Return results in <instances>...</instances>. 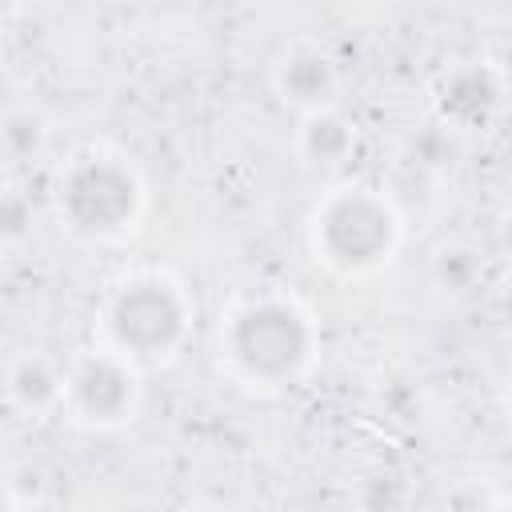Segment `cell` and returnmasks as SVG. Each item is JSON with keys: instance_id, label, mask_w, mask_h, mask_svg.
<instances>
[{"instance_id": "1", "label": "cell", "mask_w": 512, "mask_h": 512, "mask_svg": "<svg viewBox=\"0 0 512 512\" xmlns=\"http://www.w3.org/2000/svg\"><path fill=\"white\" fill-rule=\"evenodd\" d=\"M220 356L244 384L280 388L308 372L316 356V324L292 296H248L224 316Z\"/></svg>"}, {"instance_id": "2", "label": "cell", "mask_w": 512, "mask_h": 512, "mask_svg": "<svg viewBox=\"0 0 512 512\" xmlns=\"http://www.w3.org/2000/svg\"><path fill=\"white\" fill-rule=\"evenodd\" d=\"M52 200L60 224L72 236L104 244L136 228L144 212V180L120 152L84 148L60 168Z\"/></svg>"}, {"instance_id": "3", "label": "cell", "mask_w": 512, "mask_h": 512, "mask_svg": "<svg viewBox=\"0 0 512 512\" xmlns=\"http://www.w3.org/2000/svg\"><path fill=\"white\" fill-rule=\"evenodd\" d=\"M192 328V300L184 284L164 272H136L120 280L104 308H100V336L104 348L120 352L124 360L160 364L180 352Z\"/></svg>"}, {"instance_id": "4", "label": "cell", "mask_w": 512, "mask_h": 512, "mask_svg": "<svg viewBox=\"0 0 512 512\" xmlns=\"http://www.w3.org/2000/svg\"><path fill=\"white\" fill-rule=\"evenodd\" d=\"M312 252L340 276H364L384 268L400 244V216L388 196L368 184H344L328 192L312 212Z\"/></svg>"}, {"instance_id": "5", "label": "cell", "mask_w": 512, "mask_h": 512, "mask_svg": "<svg viewBox=\"0 0 512 512\" xmlns=\"http://www.w3.org/2000/svg\"><path fill=\"white\" fill-rule=\"evenodd\" d=\"M140 408V368L112 348H92L72 360L64 412L84 428H120Z\"/></svg>"}, {"instance_id": "6", "label": "cell", "mask_w": 512, "mask_h": 512, "mask_svg": "<svg viewBox=\"0 0 512 512\" xmlns=\"http://www.w3.org/2000/svg\"><path fill=\"white\" fill-rule=\"evenodd\" d=\"M436 116L452 132H480L504 104V76L488 60H460L436 80Z\"/></svg>"}, {"instance_id": "7", "label": "cell", "mask_w": 512, "mask_h": 512, "mask_svg": "<svg viewBox=\"0 0 512 512\" xmlns=\"http://www.w3.org/2000/svg\"><path fill=\"white\" fill-rule=\"evenodd\" d=\"M272 88L300 116L328 112V108H336V96H340V64L324 44L296 40L280 52V60L272 68Z\"/></svg>"}, {"instance_id": "8", "label": "cell", "mask_w": 512, "mask_h": 512, "mask_svg": "<svg viewBox=\"0 0 512 512\" xmlns=\"http://www.w3.org/2000/svg\"><path fill=\"white\" fill-rule=\"evenodd\" d=\"M64 388H68V368H60L48 352L24 348L4 368L8 408L20 412L24 420H36V416H48V412L64 408Z\"/></svg>"}, {"instance_id": "9", "label": "cell", "mask_w": 512, "mask_h": 512, "mask_svg": "<svg viewBox=\"0 0 512 512\" xmlns=\"http://www.w3.org/2000/svg\"><path fill=\"white\" fill-rule=\"evenodd\" d=\"M296 148H300V156H304L312 168H340V164L352 160V152H356V124H352L348 116H340L336 108L300 116Z\"/></svg>"}, {"instance_id": "10", "label": "cell", "mask_w": 512, "mask_h": 512, "mask_svg": "<svg viewBox=\"0 0 512 512\" xmlns=\"http://www.w3.org/2000/svg\"><path fill=\"white\" fill-rule=\"evenodd\" d=\"M480 276H484V252L476 244L456 240L432 256V280L444 292H468V288H476Z\"/></svg>"}, {"instance_id": "11", "label": "cell", "mask_w": 512, "mask_h": 512, "mask_svg": "<svg viewBox=\"0 0 512 512\" xmlns=\"http://www.w3.org/2000/svg\"><path fill=\"white\" fill-rule=\"evenodd\" d=\"M360 512H404L408 504V484L400 472H372L360 484Z\"/></svg>"}, {"instance_id": "12", "label": "cell", "mask_w": 512, "mask_h": 512, "mask_svg": "<svg viewBox=\"0 0 512 512\" xmlns=\"http://www.w3.org/2000/svg\"><path fill=\"white\" fill-rule=\"evenodd\" d=\"M40 144H44V120H40L32 108H12V112L4 116V148H8V156L24 160V156H32Z\"/></svg>"}, {"instance_id": "13", "label": "cell", "mask_w": 512, "mask_h": 512, "mask_svg": "<svg viewBox=\"0 0 512 512\" xmlns=\"http://www.w3.org/2000/svg\"><path fill=\"white\" fill-rule=\"evenodd\" d=\"M28 220H32L28 204H24L16 192H8V196H4V208H0V232H4V244H16V240H24V232H28Z\"/></svg>"}, {"instance_id": "14", "label": "cell", "mask_w": 512, "mask_h": 512, "mask_svg": "<svg viewBox=\"0 0 512 512\" xmlns=\"http://www.w3.org/2000/svg\"><path fill=\"white\" fill-rule=\"evenodd\" d=\"M496 316H500V324L504 328H512V272L500 280V288H496Z\"/></svg>"}, {"instance_id": "15", "label": "cell", "mask_w": 512, "mask_h": 512, "mask_svg": "<svg viewBox=\"0 0 512 512\" xmlns=\"http://www.w3.org/2000/svg\"><path fill=\"white\" fill-rule=\"evenodd\" d=\"M484 512H512V496H508V500H496V504H488Z\"/></svg>"}, {"instance_id": "16", "label": "cell", "mask_w": 512, "mask_h": 512, "mask_svg": "<svg viewBox=\"0 0 512 512\" xmlns=\"http://www.w3.org/2000/svg\"><path fill=\"white\" fill-rule=\"evenodd\" d=\"M504 416L512 420V380H508V388H504Z\"/></svg>"}, {"instance_id": "17", "label": "cell", "mask_w": 512, "mask_h": 512, "mask_svg": "<svg viewBox=\"0 0 512 512\" xmlns=\"http://www.w3.org/2000/svg\"><path fill=\"white\" fill-rule=\"evenodd\" d=\"M8 512H20V504H16V496H8Z\"/></svg>"}, {"instance_id": "18", "label": "cell", "mask_w": 512, "mask_h": 512, "mask_svg": "<svg viewBox=\"0 0 512 512\" xmlns=\"http://www.w3.org/2000/svg\"><path fill=\"white\" fill-rule=\"evenodd\" d=\"M504 240H508V252H512V220H508V232H504Z\"/></svg>"}, {"instance_id": "19", "label": "cell", "mask_w": 512, "mask_h": 512, "mask_svg": "<svg viewBox=\"0 0 512 512\" xmlns=\"http://www.w3.org/2000/svg\"><path fill=\"white\" fill-rule=\"evenodd\" d=\"M200 512H220V508H200Z\"/></svg>"}]
</instances>
